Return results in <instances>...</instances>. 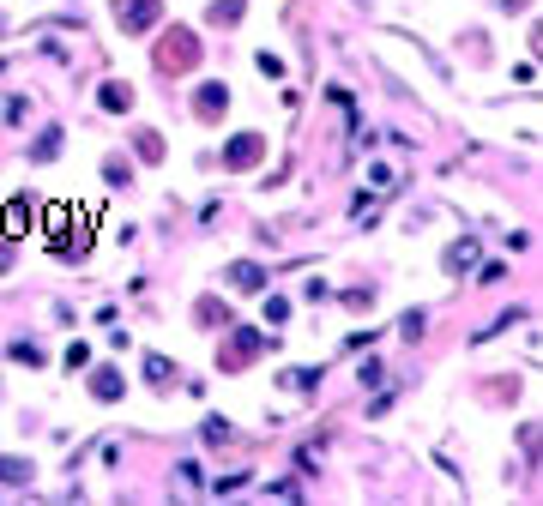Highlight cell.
Masks as SVG:
<instances>
[{"mask_svg": "<svg viewBox=\"0 0 543 506\" xmlns=\"http://www.w3.org/2000/svg\"><path fill=\"white\" fill-rule=\"evenodd\" d=\"M0 229H6V235H18V229H25V205H6V211H0Z\"/></svg>", "mask_w": 543, "mask_h": 506, "instance_id": "1", "label": "cell"}]
</instances>
